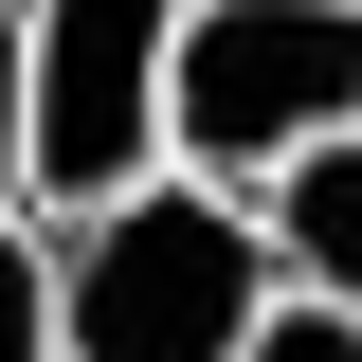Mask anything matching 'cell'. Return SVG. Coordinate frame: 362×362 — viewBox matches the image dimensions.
<instances>
[{
	"instance_id": "5b68a950",
	"label": "cell",
	"mask_w": 362,
	"mask_h": 362,
	"mask_svg": "<svg viewBox=\"0 0 362 362\" xmlns=\"http://www.w3.org/2000/svg\"><path fill=\"white\" fill-rule=\"evenodd\" d=\"M0 362H54V235L0 218Z\"/></svg>"
},
{
	"instance_id": "6da1fadb",
	"label": "cell",
	"mask_w": 362,
	"mask_h": 362,
	"mask_svg": "<svg viewBox=\"0 0 362 362\" xmlns=\"http://www.w3.org/2000/svg\"><path fill=\"white\" fill-rule=\"evenodd\" d=\"M272 235L218 181H145L54 235V362H254L272 326Z\"/></svg>"
},
{
	"instance_id": "52a82bcc",
	"label": "cell",
	"mask_w": 362,
	"mask_h": 362,
	"mask_svg": "<svg viewBox=\"0 0 362 362\" xmlns=\"http://www.w3.org/2000/svg\"><path fill=\"white\" fill-rule=\"evenodd\" d=\"M0 218H37V163H18V0H0Z\"/></svg>"
},
{
	"instance_id": "277c9868",
	"label": "cell",
	"mask_w": 362,
	"mask_h": 362,
	"mask_svg": "<svg viewBox=\"0 0 362 362\" xmlns=\"http://www.w3.org/2000/svg\"><path fill=\"white\" fill-rule=\"evenodd\" d=\"M254 235H272V272H290V290L362 308V127H344V145H308L290 181H254Z\"/></svg>"
},
{
	"instance_id": "3957f363",
	"label": "cell",
	"mask_w": 362,
	"mask_h": 362,
	"mask_svg": "<svg viewBox=\"0 0 362 362\" xmlns=\"http://www.w3.org/2000/svg\"><path fill=\"white\" fill-rule=\"evenodd\" d=\"M163 73H181V0H18V163H37V235L145 199L163 163Z\"/></svg>"
},
{
	"instance_id": "7a4b0ae2",
	"label": "cell",
	"mask_w": 362,
	"mask_h": 362,
	"mask_svg": "<svg viewBox=\"0 0 362 362\" xmlns=\"http://www.w3.org/2000/svg\"><path fill=\"white\" fill-rule=\"evenodd\" d=\"M344 127H362V0H181V73H163L181 181L254 199Z\"/></svg>"
},
{
	"instance_id": "8992f818",
	"label": "cell",
	"mask_w": 362,
	"mask_h": 362,
	"mask_svg": "<svg viewBox=\"0 0 362 362\" xmlns=\"http://www.w3.org/2000/svg\"><path fill=\"white\" fill-rule=\"evenodd\" d=\"M254 362H362V308H326V290H272Z\"/></svg>"
}]
</instances>
